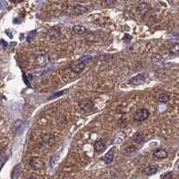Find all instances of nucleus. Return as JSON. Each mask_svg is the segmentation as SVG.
I'll return each mask as SVG.
<instances>
[{"label": "nucleus", "mask_w": 179, "mask_h": 179, "mask_svg": "<svg viewBox=\"0 0 179 179\" xmlns=\"http://www.w3.org/2000/svg\"><path fill=\"white\" fill-rule=\"evenodd\" d=\"M150 116V112L148 109L146 108H139L134 115V121H137V122H141V121H144L146 120Z\"/></svg>", "instance_id": "nucleus-1"}, {"label": "nucleus", "mask_w": 179, "mask_h": 179, "mask_svg": "<svg viewBox=\"0 0 179 179\" xmlns=\"http://www.w3.org/2000/svg\"><path fill=\"white\" fill-rule=\"evenodd\" d=\"M85 59H86V58L83 57V58H81L80 60H77L75 63L71 64V65H70L71 69L75 73H81L84 69V67H85Z\"/></svg>", "instance_id": "nucleus-2"}, {"label": "nucleus", "mask_w": 179, "mask_h": 179, "mask_svg": "<svg viewBox=\"0 0 179 179\" xmlns=\"http://www.w3.org/2000/svg\"><path fill=\"white\" fill-rule=\"evenodd\" d=\"M146 80V75L145 74H140L137 75L134 77H132L131 79L129 80V82L132 85H140L141 83H143Z\"/></svg>", "instance_id": "nucleus-3"}, {"label": "nucleus", "mask_w": 179, "mask_h": 179, "mask_svg": "<svg viewBox=\"0 0 179 179\" xmlns=\"http://www.w3.org/2000/svg\"><path fill=\"white\" fill-rule=\"evenodd\" d=\"M167 156H168V153L165 149L159 148V149H156L153 151V157L157 158V159H166V158H167Z\"/></svg>", "instance_id": "nucleus-4"}, {"label": "nucleus", "mask_w": 179, "mask_h": 179, "mask_svg": "<svg viewBox=\"0 0 179 179\" xmlns=\"http://www.w3.org/2000/svg\"><path fill=\"white\" fill-rule=\"evenodd\" d=\"M114 152H115V148L110 149V150L102 157L101 160H103L106 164H110V163L113 161V159H114Z\"/></svg>", "instance_id": "nucleus-5"}, {"label": "nucleus", "mask_w": 179, "mask_h": 179, "mask_svg": "<svg viewBox=\"0 0 179 179\" xmlns=\"http://www.w3.org/2000/svg\"><path fill=\"white\" fill-rule=\"evenodd\" d=\"M31 166L34 168V169H41L44 167V162L40 159V158H33L31 161Z\"/></svg>", "instance_id": "nucleus-6"}, {"label": "nucleus", "mask_w": 179, "mask_h": 179, "mask_svg": "<svg viewBox=\"0 0 179 179\" xmlns=\"http://www.w3.org/2000/svg\"><path fill=\"white\" fill-rule=\"evenodd\" d=\"M80 105H81V108L83 111H90L92 108V106H93L91 100H83V101H81L80 103Z\"/></svg>", "instance_id": "nucleus-7"}, {"label": "nucleus", "mask_w": 179, "mask_h": 179, "mask_svg": "<svg viewBox=\"0 0 179 179\" xmlns=\"http://www.w3.org/2000/svg\"><path fill=\"white\" fill-rule=\"evenodd\" d=\"M93 147H94V150L97 151V152H102L105 148H106V145L103 141V140L100 139L97 141H95V143L93 144Z\"/></svg>", "instance_id": "nucleus-8"}, {"label": "nucleus", "mask_w": 179, "mask_h": 179, "mask_svg": "<svg viewBox=\"0 0 179 179\" xmlns=\"http://www.w3.org/2000/svg\"><path fill=\"white\" fill-rule=\"evenodd\" d=\"M72 31H73V32L75 35H82V34H84L87 31L86 28L84 26H82V25H75L73 27Z\"/></svg>", "instance_id": "nucleus-9"}, {"label": "nucleus", "mask_w": 179, "mask_h": 179, "mask_svg": "<svg viewBox=\"0 0 179 179\" xmlns=\"http://www.w3.org/2000/svg\"><path fill=\"white\" fill-rule=\"evenodd\" d=\"M158 171V167L155 166H148L145 169H144V173L147 176H152L154 174H156Z\"/></svg>", "instance_id": "nucleus-10"}, {"label": "nucleus", "mask_w": 179, "mask_h": 179, "mask_svg": "<svg viewBox=\"0 0 179 179\" xmlns=\"http://www.w3.org/2000/svg\"><path fill=\"white\" fill-rule=\"evenodd\" d=\"M48 35L49 38H58L60 35V31L58 30V28H52L48 31Z\"/></svg>", "instance_id": "nucleus-11"}, {"label": "nucleus", "mask_w": 179, "mask_h": 179, "mask_svg": "<svg viewBox=\"0 0 179 179\" xmlns=\"http://www.w3.org/2000/svg\"><path fill=\"white\" fill-rule=\"evenodd\" d=\"M148 10H149V5L146 3L141 4L140 5H138V7H137V11H138V13H140L141 15L146 14Z\"/></svg>", "instance_id": "nucleus-12"}, {"label": "nucleus", "mask_w": 179, "mask_h": 179, "mask_svg": "<svg viewBox=\"0 0 179 179\" xmlns=\"http://www.w3.org/2000/svg\"><path fill=\"white\" fill-rule=\"evenodd\" d=\"M169 52L172 55L177 56L179 55V43H174L170 48H169Z\"/></svg>", "instance_id": "nucleus-13"}, {"label": "nucleus", "mask_w": 179, "mask_h": 179, "mask_svg": "<svg viewBox=\"0 0 179 179\" xmlns=\"http://www.w3.org/2000/svg\"><path fill=\"white\" fill-rule=\"evenodd\" d=\"M73 11H74L75 14L79 15H80L85 13V12L87 11V9L84 8V6H81V5H75V6L73 7Z\"/></svg>", "instance_id": "nucleus-14"}, {"label": "nucleus", "mask_w": 179, "mask_h": 179, "mask_svg": "<svg viewBox=\"0 0 179 179\" xmlns=\"http://www.w3.org/2000/svg\"><path fill=\"white\" fill-rule=\"evenodd\" d=\"M158 100L159 103H167L169 100V95L166 92L160 93L158 96Z\"/></svg>", "instance_id": "nucleus-15"}, {"label": "nucleus", "mask_w": 179, "mask_h": 179, "mask_svg": "<svg viewBox=\"0 0 179 179\" xmlns=\"http://www.w3.org/2000/svg\"><path fill=\"white\" fill-rule=\"evenodd\" d=\"M57 157V155H55V156H53L52 158H51V160H50V165L53 167L54 165H55V163H56V160L58 159V158H56Z\"/></svg>", "instance_id": "nucleus-16"}, {"label": "nucleus", "mask_w": 179, "mask_h": 179, "mask_svg": "<svg viewBox=\"0 0 179 179\" xmlns=\"http://www.w3.org/2000/svg\"><path fill=\"white\" fill-rule=\"evenodd\" d=\"M172 178V173L171 172H168L167 174H166L164 177H163V179H171Z\"/></svg>", "instance_id": "nucleus-17"}, {"label": "nucleus", "mask_w": 179, "mask_h": 179, "mask_svg": "<svg viewBox=\"0 0 179 179\" xmlns=\"http://www.w3.org/2000/svg\"><path fill=\"white\" fill-rule=\"evenodd\" d=\"M178 169H179V165H178Z\"/></svg>", "instance_id": "nucleus-18"}]
</instances>
